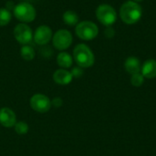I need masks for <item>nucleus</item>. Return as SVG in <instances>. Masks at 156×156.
<instances>
[{
    "mask_svg": "<svg viewBox=\"0 0 156 156\" xmlns=\"http://www.w3.org/2000/svg\"><path fill=\"white\" fill-rule=\"evenodd\" d=\"M143 15L141 5L134 1H126L120 8V16L123 23L133 25L137 23Z\"/></svg>",
    "mask_w": 156,
    "mask_h": 156,
    "instance_id": "obj_1",
    "label": "nucleus"
},
{
    "mask_svg": "<svg viewBox=\"0 0 156 156\" xmlns=\"http://www.w3.org/2000/svg\"><path fill=\"white\" fill-rule=\"evenodd\" d=\"M73 58L77 65L82 69L91 67L95 62V57L91 49L85 44H79L73 50Z\"/></svg>",
    "mask_w": 156,
    "mask_h": 156,
    "instance_id": "obj_2",
    "label": "nucleus"
},
{
    "mask_svg": "<svg viewBox=\"0 0 156 156\" xmlns=\"http://www.w3.org/2000/svg\"><path fill=\"white\" fill-rule=\"evenodd\" d=\"M13 14L17 20L26 24L33 22L37 16V11L33 5L25 1L20 2L14 6Z\"/></svg>",
    "mask_w": 156,
    "mask_h": 156,
    "instance_id": "obj_3",
    "label": "nucleus"
},
{
    "mask_svg": "<svg viewBox=\"0 0 156 156\" xmlns=\"http://www.w3.org/2000/svg\"><path fill=\"white\" fill-rule=\"evenodd\" d=\"M75 33L79 38L89 41L94 39L98 36L99 28L95 23L89 20H85L79 22V24L76 26Z\"/></svg>",
    "mask_w": 156,
    "mask_h": 156,
    "instance_id": "obj_4",
    "label": "nucleus"
},
{
    "mask_svg": "<svg viewBox=\"0 0 156 156\" xmlns=\"http://www.w3.org/2000/svg\"><path fill=\"white\" fill-rule=\"evenodd\" d=\"M96 17L103 26L111 27L117 20V13L111 5L101 4L96 9Z\"/></svg>",
    "mask_w": 156,
    "mask_h": 156,
    "instance_id": "obj_5",
    "label": "nucleus"
},
{
    "mask_svg": "<svg viewBox=\"0 0 156 156\" xmlns=\"http://www.w3.org/2000/svg\"><path fill=\"white\" fill-rule=\"evenodd\" d=\"M72 41V34L67 29H59L52 37V43L54 48L61 51L69 48L71 46Z\"/></svg>",
    "mask_w": 156,
    "mask_h": 156,
    "instance_id": "obj_6",
    "label": "nucleus"
},
{
    "mask_svg": "<svg viewBox=\"0 0 156 156\" xmlns=\"http://www.w3.org/2000/svg\"><path fill=\"white\" fill-rule=\"evenodd\" d=\"M13 34H14V37L16 38V40L22 46L29 44L33 39L32 29L26 23L17 24L14 28Z\"/></svg>",
    "mask_w": 156,
    "mask_h": 156,
    "instance_id": "obj_7",
    "label": "nucleus"
},
{
    "mask_svg": "<svg viewBox=\"0 0 156 156\" xmlns=\"http://www.w3.org/2000/svg\"><path fill=\"white\" fill-rule=\"evenodd\" d=\"M30 106L31 108L39 113H46L51 108V101L49 98L44 94L37 93L34 94L30 99Z\"/></svg>",
    "mask_w": 156,
    "mask_h": 156,
    "instance_id": "obj_8",
    "label": "nucleus"
},
{
    "mask_svg": "<svg viewBox=\"0 0 156 156\" xmlns=\"http://www.w3.org/2000/svg\"><path fill=\"white\" fill-rule=\"evenodd\" d=\"M53 37L52 29L46 25L39 26L33 34V39L35 43H37L39 46H45L47 45Z\"/></svg>",
    "mask_w": 156,
    "mask_h": 156,
    "instance_id": "obj_9",
    "label": "nucleus"
},
{
    "mask_svg": "<svg viewBox=\"0 0 156 156\" xmlns=\"http://www.w3.org/2000/svg\"><path fill=\"white\" fill-rule=\"evenodd\" d=\"M16 123V113L9 108L0 109V124L5 128H12Z\"/></svg>",
    "mask_w": 156,
    "mask_h": 156,
    "instance_id": "obj_10",
    "label": "nucleus"
},
{
    "mask_svg": "<svg viewBox=\"0 0 156 156\" xmlns=\"http://www.w3.org/2000/svg\"><path fill=\"white\" fill-rule=\"evenodd\" d=\"M73 77L70 71H68L65 69H57L53 74L54 81L58 85H68L71 82Z\"/></svg>",
    "mask_w": 156,
    "mask_h": 156,
    "instance_id": "obj_11",
    "label": "nucleus"
},
{
    "mask_svg": "<svg viewBox=\"0 0 156 156\" xmlns=\"http://www.w3.org/2000/svg\"><path fill=\"white\" fill-rule=\"evenodd\" d=\"M141 73L146 79H154L156 77V60H146L141 68Z\"/></svg>",
    "mask_w": 156,
    "mask_h": 156,
    "instance_id": "obj_12",
    "label": "nucleus"
},
{
    "mask_svg": "<svg viewBox=\"0 0 156 156\" xmlns=\"http://www.w3.org/2000/svg\"><path fill=\"white\" fill-rule=\"evenodd\" d=\"M125 69L128 73L133 75L141 72V62L136 57H129L124 63Z\"/></svg>",
    "mask_w": 156,
    "mask_h": 156,
    "instance_id": "obj_13",
    "label": "nucleus"
},
{
    "mask_svg": "<svg viewBox=\"0 0 156 156\" xmlns=\"http://www.w3.org/2000/svg\"><path fill=\"white\" fill-rule=\"evenodd\" d=\"M57 63L59 67L66 69H69L72 66L73 58H72L71 55L69 54L68 52L61 51L57 56Z\"/></svg>",
    "mask_w": 156,
    "mask_h": 156,
    "instance_id": "obj_14",
    "label": "nucleus"
},
{
    "mask_svg": "<svg viewBox=\"0 0 156 156\" xmlns=\"http://www.w3.org/2000/svg\"><path fill=\"white\" fill-rule=\"evenodd\" d=\"M62 19L66 25L70 26V27L77 26L79 24V16L73 10H68V11L64 12V14L62 16Z\"/></svg>",
    "mask_w": 156,
    "mask_h": 156,
    "instance_id": "obj_15",
    "label": "nucleus"
},
{
    "mask_svg": "<svg viewBox=\"0 0 156 156\" xmlns=\"http://www.w3.org/2000/svg\"><path fill=\"white\" fill-rule=\"evenodd\" d=\"M20 55L22 57L23 59L27 60V61H30L32 60L35 56H36V51L34 49V48L30 45H23L20 48Z\"/></svg>",
    "mask_w": 156,
    "mask_h": 156,
    "instance_id": "obj_16",
    "label": "nucleus"
},
{
    "mask_svg": "<svg viewBox=\"0 0 156 156\" xmlns=\"http://www.w3.org/2000/svg\"><path fill=\"white\" fill-rule=\"evenodd\" d=\"M12 13L7 8H0V27H5L10 23Z\"/></svg>",
    "mask_w": 156,
    "mask_h": 156,
    "instance_id": "obj_17",
    "label": "nucleus"
},
{
    "mask_svg": "<svg viewBox=\"0 0 156 156\" xmlns=\"http://www.w3.org/2000/svg\"><path fill=\"white\" fill-rule=\"evenodd\" d=\"M15 131L18 135H25L27 133L29 127L28 124L25 122H18L15 124Z\"/></svg>",
    "mask_w": 156,
    "mask_h": 156,
    "instance_id": "obj_18",
    "label": "nucleus"
},
{
    "mask_svg": "<svg viewBox=\"0 0 156 156\" xmlns=\"http://www.w3.org/2000/svg\"><path fill=\"white\" fill-rule=\"evenodd\" d=\"M144 77L142 75V73H136V74H133L132 75V78H131V83L133 86L134 87H140L144 84Z\"/></svg>",
    "mask_w": 156,
    "mask_h": 156,
    "instance_id": "obj_19",
    "label": "nucleus"
},
{
    "mask_svg": "<svg viewBox=\"0 0 156 156\" xmlns=\"http://www.w3.org/2000/svg\"><path fill=\"white\" fill-rule=\"evenodd\" d=\"M70 73H71V75H72L73 78L79 79V78H80V77H82L84 71H83V69H82V68H80V67L78 66V67H74V68L71 69Z\"/></svg>",
    "mask_w": 156,
    "mask_h": 156,
    "instance_id": "obj_20",
    "label": "nucleus"
},
{
    "mask_svg": "<svg viewBox=\"0 0 156 156\" xmlns=\"http://www.w3.org/2000/svg\"><path fill=\"white\" fill-rule=\"evenodd\" d=\"M62 104H63V101L60 98H58V97L54 98L52 100V101H51V105L54 106L55 108H59V107L62 106Z\"/></svg>",
    "mask_w": 156,
    "mask_h": 156,
    "instance_id": "obj_21",
    "label": "nucleus"
},
{
    "mask_svg": "<svg viewBox=\"0 0 156 156\" xmlns=\"http://www.w3.org/2000/svg\"><path fill=\"white\" fill-rule=\"evenodd\" d=\"M105 36L107 37H114V34H115V31L112 28V27H107L106 28V30H105Z\"/></svg>",
    "mask_w": 156,
    "mask_h": 156,
    "instance_id": "obj_22",
    "label": "nucleus"
},
{
    "mask_svg": "<svg viewBox=\"0 0 156 156\" xmlns=\"http://www.w3.org/2000/svg\"><path fill=\"white\" fill-rule=\"evenodd\" d=\"M25 2H28V3H30V2H32V1H35V0H24Z\"/></svg>",
    "mask_w": 156,
    "mask_h": 156,
    "instance_id": "obj_23",
    "label": "nucleus"
},
{
    "mask_svg": "<svg viewBox=\"0 0 156 156\" xmlns=\"http://www.w3.org/2000/svg\"><path fill=\"white\" fill-rule=\"evenodd\" d=\"M134 2H136V3H138V2H142V1H144V0H133Z\"/></svg>",
    "mask_w": 156,
    "mask_h": 156,
    "instance_id": "obj_24",
    "label": "nucleus"
}]
</instances>
